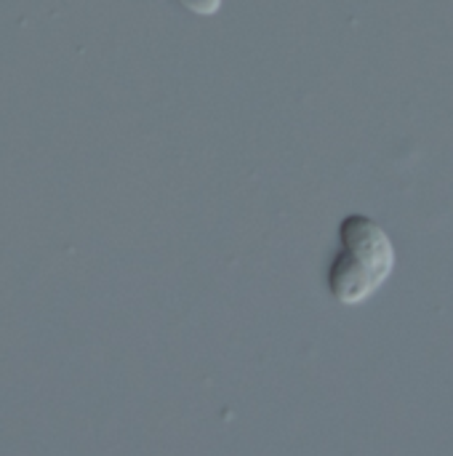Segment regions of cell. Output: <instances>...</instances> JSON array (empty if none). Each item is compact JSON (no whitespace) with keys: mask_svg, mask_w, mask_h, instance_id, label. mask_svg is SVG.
I'll return each mask as SVG.
<instances>
[{"mask_svg":"<svg viewBox=\"0 0 453 456\" xmlns=\"http://www.w3.org/2000/svg\"><path fill=\"white\" fill-rule=\"evenodd\" d=\"M176 3L195 16H214L222 11V0H176Z\"/></svg>","mask_w":453,"mask_h":456,"instance_id":"3957f363","label":"cell"},{"mask_svg":"<svg viewBox=\"0 0 453 456\" xmlns=\"http://www.w3.org/2000/svg\"><path fill=\"white\" fill-rule=\"evenodd\" d=\"M342 251L352 256L360 267H366L382 286L390 281L398 254L379 222H374L366 214H350L339 224Z\"/></svg>","mask_w":453,"mask_h":456,"instance_id":"6da1fadb","label":"cell"},{"mask_svg":"<svg viewBox=\"0 0 453 456\" xmlns=\"http://www.w3.org/2000/svg\"><path fill=\"white\" fill-rule=\"evenodd\" d=\"M382 289V283L366 270L360 267L352 256H347L344 251H339L328 267V291L339 305L355 307L368 302L376 291Z\"/></svg>","mask_w":453,"mask_h":456,"instance_id":"7a4b0ae2","label":"cell"}]
</instances>
